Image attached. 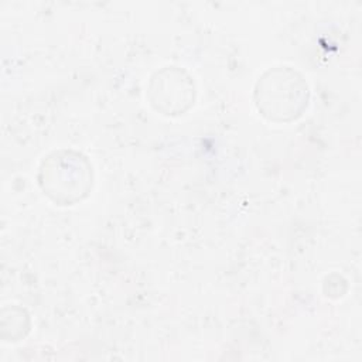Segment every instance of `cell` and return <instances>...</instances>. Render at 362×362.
<instances>
[{"instance_id": "6da1fadb", "label": "cell", "mask_w": 362, "mask_h": 362, "mask_svg": "<svg viewBox=\"0 0 362 362\" xmlns=\"http://www.w3.org/2000/svg\"><path fill=\"white\" fill-rule=\"evenodd\" d=\"M310 89L305 78L293 66L280 65L263 72L255 86L257 110L272 122H291L308 106Z\"/></svg>"}, {"instance_id": "7a4b0ae2", "label": "cell", "mask_w": 362, "mask_h": 362, "mask_svg": "<svg viewBox=\"0 0 362 362\" xmlns=\"http://www.w3.org/2000/svg\"><path fill=\"white\" fill-rule=\"evenodd\" d=\"M38 184L55 204L72 205L83 199L92 189V164L76 150H55L41 161Z\"/></svg>"}, {"instance_id": "3957f363", "label": "cell", "mask_w": 362, "mask_h": 362, "mask_svg": "<svg viewBox=\"0 0 362 362\" xmlns=\"http://www.w3.org/2000/svg\"><path fill=\"white\" fill-rule=\"evenodd\" d=\"M147 95L157 112L168 116L182 115L194 103L195 86L187 71L165 66L151 76Z\"/></svg>"}]
</instances>
